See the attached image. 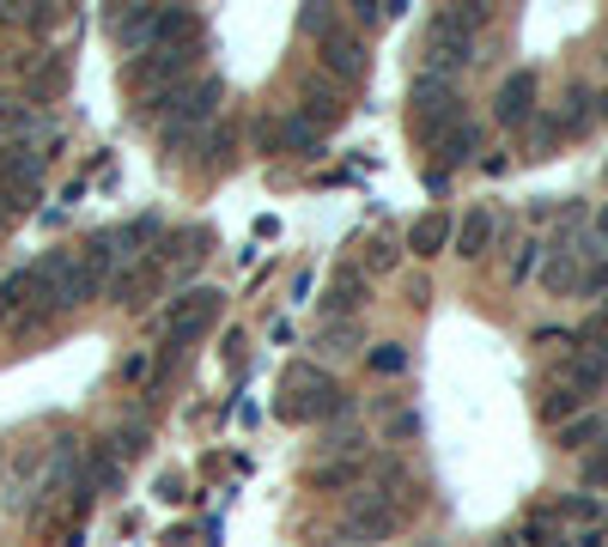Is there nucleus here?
<instances>
[{"label":"nucleus","instance_id":"1","mask_svg":"<svg viewBox=\"0 0 608 547\" xmlns=\"http://www.w3.org/2000/svg\"><path fill=\"white\" fill-rule=\"evenodd\" d=\"M219 304H226V298H219L213 287H189V292H177V298L159 310V322H152V329H159V341H165V353H182L189 341H201V334L219 322Z\"/></svg>","mask_w":608,"mask_h":547},{"label":"nucleus","instance_id":"2","mask_svg":"<svg viewBox=\"0 0 608 547\" xmlns=\"http://www.w3.org/2000/svg\"><path fill=\"white\" fill-rule=\"evenodd\" d=\"M341 408H347V395H341V383L317 359H299L287 371V402H280L287 420H334Z\"/></svg>","mask_w":608,"mask_h":547},{"label":"nucleus","instance_id":"3","mask_svg":"<svg viewBox=\"0 0 608 547\" xmlns=\"http://www.w3.org/2000/svg\"><path fill=\"white\" fill-rule=\"evenodd\" d=\"M37 268H43V304L49 310H86V304L104 292V280L79 262V250H49Z\"/></svg>","mask_w":608,"mask_h":547},{"label":"nucleus","instance_id":"4","mask_svg":"<svg viewBox=\"0 0 608 547\" xmlns=\"http://www.w3.org/2000/svg\"><path fill=\"white\" fill-rule=\"evenodd\" d=\"M195 55H201V43H189V49H147V55H135L128 67H122V79H128V91H140V98H159V91H170V86L189 79Z\"/></svg>","mask_w":608,"mask_h":547},{"label":"nucleus","instance_id":"5","mask_svg":"<svg viewBox=\"0 0 608 547\" xmlns=\"http://www.w3.org/2000/svg\"><path fill=\"white\" fill-rule=\"evenodd\" d=\"M408 98H414V135H420V140H444V135L456 128V122H469V116H463V98H456L451 79L420 74Z\"/></svg>","mask_w":608,"mask_h":547},{"label":"nucleus","instance_id":"6","mask_svg":"<svg viewBox=\"0 0 608 547\" xmlns=\"http://www.w3.org/2000/svg\"><path fill=\"white\" fill-rule=\"evenodd\" d=\"M49 116L18 91H0V147H49Z\"/></svg>","mask_w":608,"mask_h":547},{"label":"nucleus","instance_id":"7","mask_svg":"<svg viewBox=\"0 0 608 547\" xmlns=\"http://www.w3.org/2000/svg\"><path fill=\"white\" fill-rule=\"evenodd\" d=\"M201 43V13L195 7H152V25H147V49H189ZM140 49V55H147Z\"/></svg>","mask_w":608,"mask_h":547},{"label":"nucleus","instance_id":"8","mask_svg":"<svg viewBox=\"0 0 608 547\" xmlns=\"http://www.w3.org/2000/svg\"><path fill=\"white\" fill-rule=\"evenodd\" d=\"M395 535V505L383 493H359L347 505V542H390Z\"/></svg>","mask_w":608,"mask_h":547},{"label":"nucleus","instance_id":"9","mask_svg":"<svg viewBox=\"0 0 608 547\" xmlns=\"http://www.w3.org/2000/svg\"><path fill=\"white\" fill-rule=\"evenodd\" d=\"M535 91H542V79H535L530 67H517L499 86V98H493V122H499V128H523V122L535 116Z\"/></svg>","mask_w":608,"mask_h":547},{"label":"nucleus","instance_id":"10","mask_svg":"<svg viewBox=\"0 0 608 547\" xmlns=\"http://www.w3.org/2000/svg\"><path fill=\"white\" fill-rule=\"evenodd\" d=\"M469 61H474V37H456V30L426 25V67H420V74L451 79L456 67H469Z\"/></svg>","mask_w":608,"mask_h":547},{"label":"nucleus","instance_id":"11","mask_svg":"<svg viewBox=\"0 0 608 547\" xmlns=\"http://www.w3.org/2000/svg\"><path fill=\"white\" fill-rule=\"evenodd\" d=\"M317 49H322V74H329V79H359L365 74V37H359V30L334 25Z\"/></svg>","mask_w":608,"mask_h":547},{"label":"nucleus","instance_id":"12","mask_svg":"<svg viewBox=\"0 0 608 547\" xmlns=\"http://www.w3.org/2000/svg\"><path fill=\"white\" fill-rule=\"evenodd\" d=\"M578 274H584V262H578V243L566 238V231L554 243H542V287L554 292V298L578 287Z\"/></svg>","mask_w":608,"mask_h":547},{"label":"nucleus","instance_id":"13","mask_svg":"<svg viewBox=\"0 0 608 547\" xmlns=\"http://www.w3.org/2000/svg\"><path fill=\"white\" fill-rule=\"evenodd\" d=\"M30 298L43 304V268H37V262H25V268H13L7 280H0V322L7 317L18 322L30 310Z\"/></svg>","mask_w":608,"mask_h":547},{"label":"nucleus","instance_id":"14","mask_svg":"<svg viewBox=\"0 0 608 547\" xmlns=\"http://www.w3.org/2000/svg\"><path fill=\"white\" fill-rule=\"evenodd\" d=\"M603 383H608V359H603V353L578 347V353H566V359H560V390H572L578 402H584V395H596Z\"/></svg>","mask_w":608,"mask_h":547},{"label":"nucleus","instance_id":"15","mask_svg":"<svg viewBox=\"0 0 608 547\" xmlns=\"http://www.w3.org/2000/svg\"><path fill=\"white\" fill-rule=\"evenodd\" d=\"M451 238H456V219L444 207H432V213H420V219H414L408 226V250L420 262H432V256H444V250H451Z\"/></svg>","mask_w":608,"mask_h":547},{"label":"nucleus","instance_id":"16","mask_svg":"<svg viewBox=\"0 0 608 547\" xmlns=\"http://www.w3.org/2000/svg\"><path fill=\"white\" fill-rule=\"evenodd\" d=\"M493 238H499V219H493V207H469L451 243H456V256H463V262H481L486 250H493Z\"/></svg>","mask_w":608,"mask_h":547},{"label":"nucleus","instance_id":"17","mask_svg":"<svg viewBox=\"0 0 608 547\" xmlns=\"http://www.w3.org/2000/svg\"><path fill=\"white\" fill-rule=\"evenodd\" d=\"M152 287H159V256H140L135 268H122L116 280H110V298H116L122 310H135V304H147Z\"/></svg>","mask_w":608,"mask_h":547},{"label":"nucleus","instance_id":"18","mask_svg":"<svg viewBox=\"0 0 608 547\" xmlns=\"http://www.w3.org/2000/svg\"><path fill=\"white\" fill-rule=\"evenodd\" d=\"M365 304V268H341L329 280V298H322V317L329 322H341V317H353Z\"/></svg>","mask_w":608,"mask_h":547},{"label":"nucleus","instance_id":"19","mask_svg":"<svg viewBox=\"0 0 608 547\" xmlns=\"http://www.w3.org/2000/svg\"><path fill=\"white\" fill-rule=\"evenodd\" d=\"M104 25L116 30V37H122V43H128V49H147L152 7H135V0H128V7H110V13H104Z\"/></svg>","mask_w":608,"mask_h":547},{"label":"nucleus","instance_id":"20","mask_svg":"<svg viewBox=\"0 0 608 547\" xmlns=\"http://www.w3.org/2000/svg\"><path fill=\"white\" fill-rule=\"evenodd\" d=\"M341 110H347V104H341V98H334V91L322 86V79H311V86H304V104H299V116L311 122L317 135H322V128H329V122H341Z\"/></svg>","mask_w":608,"mask_h":547},{"label":"nucleus","instance_id":"21","mask_svg":"<svg viewBox=\"0 0 608 547\" xmlns=\"http://www.w3.org/2000/svg\"><path fill=\"white\" fill-rule=\"evenodd\" d=\"M608 438V420L603 414H572V420L560 425V450H591V444Z\"/></svg>","mask_w":608,"mask_h":547},{"label":"nucleus","instance_id":"22","mask_svg":"<svg viewBox=\"0 0 608 547\" xmlns=\"http://www.w3.org/2000/svg\"><path fill=\"white\" fill-rule=\"evenodd\" d=\"M439 147V158H444V177H451V165H463V158H474V147H481V128L474 122H456L444 140H432Z\"/></svg>","mask_w":608,"mask_h":547},{"label":"nucleus","instance_id":"23","mask_svg":"<svg viewBox=\"0 0 608 547\" xmlns=\"http://www.w3.org/2000/svg\"><path fill=\"white\" fill-rule=\"evenodd\" d=\"M591 98H596V91H584V86H572V91H566V110L554 116V122H560V135H584V128L596 122Z\"/></svg>","mask_w":608,"mask_h":547},{"label":"nucleus","instance_id":"24","mask_svg":"<svg viewBox=\"0 0 608 547\" xmlns=\"http://www.w3.org/2000/svg\"><path fill=\"white\" fill-rule=\"evenodd\" d=\"M365 365H371L378 378H402V371H408V347H402V341H378V347L365 353Z\"/></svg>","mask_w":608,"mask_h":547},{"label":"nucleus","instance_id":"25","mask_svg":"<svg viewBox=\"0 0 608 547\" xmlns=\"http://www.w3.org/2000/svg\"><path fill=\"white\" fill-rule=\"evenodd\" d=\"M207 231H177V238H170V250H165V256H159V268H165V262H201V256H207Z\"/></svg>","mask_w":608,"mask_h":547},{"label":"nucleus","instance_id":"26","mask_svg":"<svg viewBox=\"0 0 608 547\" xmlns=\"http://www.w3.org/2000/svg\"><path fill=\"white\" fill-rule=\"evenodd\" d=\"M554 517H566V523H578V530H591V523H603V505H596L591 493H572V499L554 505Z\"/></svg>","mask_w":608,"mask_h":547},{"label":"nucleus","instance_id":"27","mask_svg":"<svg viewBox=\"0 0 608 547\" xmlns=\"http://www.w3.org/2000/svg\"><path fill=\"white\" fill-rule=\"evenodd\" d=\"M572 414H584V402H578L572 390H560V383H554V390L542 395V420H547V425H566Z\"/></svg>","mask_w":608,"mask_h":547},{"label":"nucleus","instance_id":"28","mask_svg":"<svg viewBox=\"0 0 608 547\" xmlns=\"http://www.w3.org/2000/svg\"><path fill=\"white\" fill-rule=\"evenodd\" d=\"M572 341H584V347H591V353H603V359H608V304H603V310H596L591 322H584V329L572 334Z\"/></svg>","mask_w":608,"mask_h":547},{"label":"nucleus","instance_id":"29","mask_svg":"<svg viewBox=\"0 0 608 547\" xmlns=\"http://www.w3.org/2000/svg\"><path fill=\"white\" fill-rule=\"evenodd\" d=\"M317 347L322 353H347V347H359V329H353V322H329V329L317 334Z\"/></svg>","mask_w":608,"mask_h":547},{"label":"nucleus","instance_id":"30","mask_svg":"<svg viewBox=\"0 0 608 547\" xmlns=\"http://www.w3.org/2000/svg\"><path fill=\"white\" fill-rule=\"evenodd\" d=\"M61 86H67V61H61V55H49L43 67H37V98H55Z\"/></svg>","mask_w":608,"mask_h":547},{"label":"nucleus","instance_id":"31","mask_svg":"<svg viewBox=\"0 0 608 547\" xmlns=\"http://www.w3.org/2000/svg\"><path fill=\"white\" fill-rule=\"evenodd\" d=\"M334 25H341V18H334L329 7H304V13H299V30H304V37H317V43L329 37Z\"/></svg>","mask_w":608,"mask_h":547},{"label":"nucleus","instance_id":"32","mask_svg":"<svg viewBox=\"0 0 608 547\" xmlns=\"http://www.w3.org/2000/svg\"><path fill=\"white\" fill-rule=\"evenodd\" d=\"M517 542H523V547H554V511H535Z\"/></svg>","mask_w":608,"mask_h":547},{"label":"nucleus","instance_id":"33","mask_svg":"<svg viewBox=\"0 0 608 547\" xmlns=\"http://www.w3.org/2000/svg\"><path fill=\"white\" fill-rule=\"evenodd\" d=\"M231 140H238V135H231L226 122H213V128H207V158H213V165H226V158H231Z\"/></svg>","mask_w":608,"mask_h":547},{"label":"nucleus","instance_id":"34","mask_svg":"<svg viewBox=\"0 0 608 547\" xmlns=\"http://www.w3.org/2000/svg\"><path fill=\"white\" fill-rule=\"evenodd\" d=\"M584 486H591V493H596V486H608V450L584 456Z\"/></svg>","mask_w":608,"mask_h":547},{"label":"nucleus","instance_id":"35","mask_svg":"<svg viewBox=\"0 0 608 547\" xmlns=\"http://www.w3.org/2000/svg\"><path fill=\"white\" fill-rule=\"evenodd\" d=\"M535 262H542V243H523V250L511 256V280H530V274H535Z\"/></svg>","mask_w":608,"mask_h":547},{"label":"nucleus","instance_id":"36","mask_svg":"<svg viewBox=\"0 0 608 547\" xmlns=\"http://www.w3.org/2000/svg\"><path fill=\"white\" fill-rule=\"evenodd\" d=\"M365 268H371V274L395 268V243H390V238H378V243H371V256H365Z\"/></svg>","mask_w":608,"mask_h":547},{"label":"nucleus","instance_id":"37","mask_svg":"<svg viewBox=\"0 0 608 547\" xmlns=\"http://www.w3.org/2000/svg\"><path fill=\"white\" fill-rule=\"evenodd\" d=\"M572 547H608V530H603V523H591V530L572 535Z\"/></svg>","mask_w":608,"mask_h":547},{"label":"nucleus","instance_id":"38","mask_svg":"<svg viewBox=\"0 0 608 547\" xmlns=\"http://www.w3.org/2000/svg\"><path fill=\"white\" fill-rule=\"evenodd\" d=\"M159 499H165V505L182 499V474H159Z\"/></svg>","mask_w":608,"mask_h":547},{"label":"nucleus","instance_id":"39","mask_svg":"<svg viewBox=\"0 0 608 547\" xmlns=\"http://www.w3.org/2000/svg\"><path fill=\"white\" fill-rule=\"evenodd\" d=\"M420 432V414H402V420H390V438H414Z\"/></svg>","mask_w":608,"mask_h":547},{"label":"nucleus","instance_id":"40","mask_svg":"<svg viewBox=\"0 0 608 547\" xmlns=\"http://www.w3.org/2000/svg\"><path fill=\"white\" fill-rule=\"evenodd\" d=\"M591 110H596V122H608V91H596V98H591Z\"/></svg>","mask_w":608,"mask_h":547},{"label":"nucleus","instance_id":"41","mask_svg":"<svg viewBox=\"0 0 608 547\" xmlns=\"http://www.w3.org/2000/svg\"><path fill=\"white\" fill-rule=\"evenodd\" d=\"M493 547H517V535H499V542H493Z\"/></svg>","mask_w":608,"mask_h":547},{"label":"nucleus","instance_id":"42","mask_svg":"<svg viewBox=\"0 0 608 547\" xmlns=\"http://www.w3.org/2000/svg\"><path fill=\"white\" fill-rule=\"evenodd\" d=\"M603 61H608V55H603Z\"/></svg>","mask_w":608,"mask_h":547}]
</instances>
